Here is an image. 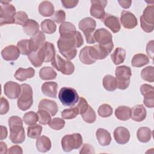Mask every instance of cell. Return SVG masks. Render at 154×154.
Here are the masks:
<instances>
[{
  "label": "cell",
  "instance_id": "cell-30",
  "mask_svg": "<svg viewBox=\"0 0 154 154\" xmlns=\"http://www.w3.org/2000/svg\"><path fill=\"white\" fill-rule=\"evenodd\" d=\"M115 116L120 120H128L131 118V108L126 106H119L115 110Z\"/></svg>",
  "mask_w": 154,
  "mask_h": 154
},
{
  "label": "cell",
  "instance_id": "cell-45",
  "mask_svg": "<svg viewBox=\"0 0 154 154\" xmlns=\"http://www.w3.org/2000/svg\"><path fill=\"white\" fill-rule=\"evenodd\" d=\"M38 115L33 111H29L25 113L23 117V121L26 125H32L36 124L38 122Z\"/></svg>",
  "mask_w": 154,
  "mask_h": 154
},
{
  "label": "cell",
  "instance_id": "cell-58",
  "mask_svg": "<svg viewBox=\"0 0 154 154\" xmlns=\"http://www.w3.org/2000/svg\"><path fill=\"white\" fill-rule=\"evenodd\" d=\"M8 153H18L22 154L23 153L22 149L20 146L18 145H15L11 146L8 150Z\"/></svg>",
  "mask_w": 154,
  "mask_h": 154
},
{
  "label": "cell",
  "instance_id": "cell-33",
  "mask_svg": "<svg viewBox=\"0 0 154 154\" xmlns=\"http://www.w3.org/2000/svg\"><path fill=\"white\" fill-rule=\"evenodd\" d=\"M126 57V51L122 48H117L111 54V58L116 65L123 63Z\"/></svg>",
  "mask_w": 154,
  "mask_h": 154
},
{
  "label": "cell",
  "instance_id": "cell-29",
  "mask_svg": "<svg viewBox=\"0 0 154 154\" xmlns=\"http://www.w3.org/2000/svg\"><path fill=\"white\" fill-rule=\"evenodd\" d=\"M39 13L45 17L52 16L54 13V6L49 1H43L38 5Z\"/></svg>",
  "mask_w": 154,
  "mask_h": 154
},
{
  "label": "cell",
  "instance_id": "cell-5",
  "mask_svg": "<svg viewBox=\"0 0 154 154\" xmlns=\"http://www.w3.org/2000/svg\"><path fill=\"white\" fill-rule=\"evenodd\" d=\"M61 147L66 152L79 149L82 144V137L79 133L67 134L61 139Z\"/></svg>",
  "mask_w": 154,
  "mask_h": 154
},
{
  "label": "cell",
  "instance_id": "cell-6",
  "mask_svg": "<svg viewBox=\"0 0 154 154\" xmlns=\"http://www.w3.org/2000/svg\"><path fill=\"white\" fill-rule=\"evenodd\" d=\"M115 75L117 82V88L126 89L130 84V78L132 75L131 69L126 66H118L116 69Z\"/></svg>",
  "mask_w": 154,
  "mask_h": 154
},
{
  "label": "cell",
  "instance_id": "cell-53",
  "mask_svg": "<svg viewBox=\"0 0 154 154\" xmlns=\"http://www.w3.org/2000/svg\"><path fill=\"white\" fill-rule=\"evenodd\" d=\"M140 23L142 29L146 32H151L153 31V24H150L145 22L141 16H140Z\"/></svg>",
  "mask_w": 154,
  "mask_h": 154
},
{
  "label": "cell",
  "instance_id": "cell-21",
  "mask_svg": "<svg viewBox=\"0 0 154 154\" xmlns=\"http://www.w3.org/2000/svg\"><path fill=\"white\" fill-rule=\"evenodd\" d=\"M58 87V84L55 82H46L42 85V91L46 96L57 98Z\"/></svg>",
  "mask_w": 154,
  "mask_h": 154
},
{
  "label": "cell",
  "instance_id": "cell-56",
  "mask_svg": "<svg viewBox=\"0 0 154 154\" xmlns=\"http://www.w3.org/2000/svg\"><path fill=\"white\" fill-rule=\"evenodd\" d=\"M75 38L76 41V48H80L84 44V40L82 36L79 31H76L75 33Z\"/></svg>",
  "mask_w": 154,
  "mask_h": 154
},
{
  "label": "cell",
  "instance_id": "cell-9",
  "mask_svg": "<svg viewBox=\"0 0 154 154\" xmlns=\"http://www.w3.org/2000/svg\"><path fill=\"white\" fill-rule=\"evenodd\" d=\"M51 65L54 69L64 75H70L75 71L74 64L70 60L62 58L59 55H55L51 61Z\"/></svg>",
  "mask_w": 154,
  "mask_h": 154
},
{
  "label": "cell",
  "instance_id": "cell-24",
  "mask_svg": "<svg viewBox=\"0 0 154 154\" xmlns=\"http://www.w3.org/2000/svg\"><path fill=\"white\" fill-rule=\"evenodd\" d=\"M35 75V70L32 67L23 69L19 68L14 73L15 78L19 81H24L28 78H31Z\"/></svg>",
  "mask_w": 154,
  "mask_h": 154
},
{
  "label": "cell",
  "instance_id": "cell-12",
  "mask_svg": "<svg viewBox=\"0 0 154 154\" xmlns=\"http://www.w3.org/2000/svg\"><path fill=\"white\" fill-rule=\"evenodd\" d=\"M141 93L144 96L143 103L147 108L154 107V88L153 86L144 84L140 87Z\"/></svg>",
  "mask_w": 154,
  "mask_h": 154
},
{
  "label": "cell",
  "instance_id": "cell-19",
  "mask_svg": "<svg viewBox=\"0 0 154 154\" xmlns=\"http://www.w3.org/2000/svg\"><path fill=\"white\" fill-rule=\"evenodd\" d=\"M38 109H43L48 111L51 116H54L58 110L57 103L52 100L43 99L40 100L38 105Z\"/></svg>",
  "mask_w": 154,
  "mask_h": 154
},
{
  "label": "cell",
  "instance_id": "cell-1",
  "mask_svg": "<svg viewBox=\"0 0 154 154\" xmlns=\"http://www.w3.org/2000/svg\"><path fill=\"white\" fill-rule=\"evenodd\" d=\"M8 126L10 134V139L14 144L22 143L25 140L23 120L20 117L13 116L8 119Z\"/></svg>",
  "mask_w": 154,
  "mask_h": 154
},
{
  "label": "cell",
  "instance_id": "cell-44",
  "mask_svg": "<svg viewBox=\"0 0 154 154\" xmlns=\"http://www.w3.org/2000/svg\"><path fill=\"white\" fill-rule=\"evenodd\" d=\"M38 115V122L43 125H46L49 123L51 120V114L46 111L43 109H38L37 112Z\"/></svg>",
  "mask_w": 154,
  "mask_h": 154
},
{
  "label": "cell",
  "instance_id": "cell-15",
  "mask_svg": "<svg viewBox=\"0 0 154 154\" xmlns=\"http://www.w3.org/2000/svg\"><path fill=\"white\" fill-rule=\"evenodd\" d=\"M120 22L124 28L129 29L134 28L138 24L135 16L132 13L126 10L122 11Z\"/></svg>",
  "mask_w": 154,
  "mask_h": 154
},
{
  "label": "cell",
  "instance_id": "cell-54",
  "mask_svg": "<svg viewBox=\"0 0 154 154\" xmlns=\"http://www.w3.org/2000/svg\"><path fill=\"white\" fill-rule=\"evenodd\" d=\"M94 150L92 146L89 144H84L82 148L79 151L80 154H87V153H94Z\"/></svg>",
  "mask_w": 154,
  "mask_h": 154
},
{
  "label": "cell",
  "instance_id": "cell-16",
  "mask_svg": "<svg viewBox=\"0 0 154 154\" xmlns=\"http://www.w3.org/2000/svg\"><path fill=\"white\" fill-rule=\"evenodd\" d=\"M104 25L108 27L113 33L118 32L121 29V25L117 17L112 14L106 13L102 19Z\"/></svg>",
  "mask_w": 154,
  "mask_h": 154
},
{
  "label": "cell",
  "instance_id": "cell-38",
  "mask_svg": "<svg viewBox=\"0 0 154 154\" xmlns=\"http://www.w3.org/2000/svg\"><path fill=\"white\" fill-rule=\"evenodd\" d=\"M89 46H85L81 51L79 55V58L81 62L85 64H91L96 62L95 60L91 58L88 52Z\"/></svg>",
  "mask_w": 154,
  "mask_h": 154
},
{
  "label": "cell",
  "instance_id": "cell-50",
  "mask_svg": "<svg viewBox=\"0 0 154 154\" xmlns=\"http://www.w3.org/2000/svg\"><path fill=\"white\" fill-rule=\"evenodd\" d=\"M51 19L57 23H63L66 20V13L62 10L56 11L52 16Z\"/></svg>",
  "mask_w": 154,
  "mask_h": 154
},
{
  "label": "cell",
  "instance_id": "cell-34",
  "mask_svg": "<svg viewBox=\"0 0 154 154\" xmlns=\"http://www.w3.org/2000/svg\"><path fill=\"white\" fill-rule=\"evenodd\" d=\"M39 76L42 79L45 81L54 79L57 77V72L52 67L45 66L40 70Z\"/></svg>",
  "mask_w": 154,
  "mask_h": 154
},
{
  "label": "cell",
  "instance_id": "cell-57",
  "mask_svg": "<svg viewBox=\"0 0 154 154\" xmlns=\"http://www.w3.org/2000/svg\"><path fill=\"white\" fill-rule=\"evenodd\" d=\"M153 43H154L153 40H151L147 43V46H146V52L147 55L150 57V58H151L152 59H153V50H154Z\"/></svg>",
  "mask_w": 154,
  "mask_h": 154
},
{
  "label": "cell",
  "instance_id": "cell-41",
  "mask_svg": "<svg viewBox=\"0 0 154 154\" xmlns=\"http://www.w3.org/2000/svg\"><path fill=\"white\" fill-rule=\"evenodd\" d=\"M17 47L20 51V54L22 55H28L30 53L32 52L29 40L25 39L19 41L17 43Z\"/></svg>",
  "mask_w": 154,
  "mask_h": 154
},
{
  "label": "cell",
  "instance_id": "cell-55",
  "mask_svg": "<svg viewBox=\"0 0 154 154\" xmlns=\"http://www.w3.org/2000/svg\"><path fill=\"white\" fill-rule=\"evenodd\" d=\"M61 2L63 6L66 8H72L77 5L78 4V1H72V0H62Z\"/></svg>",
  "mask_w": 154,
  "mask_h": 154
},
{
  "label": "cell",
  "instance_id": "cell-28",
  "mask_svg": "<svg viewBox=\"0 0 154 154\" xmlns=\"http://www.w3.org/2000/svg\"><path fill=\"white\" fill-rule=\"evenodd\" d=\"M36 147L40 152H46L51 148V141L49 137L45 135L39 136L37 138Z\"/></svg>",
  "mask_w": 154,
  "mask_h": 154
},
{
  "label": "cell",
  "instance_id": "cell-20",
  "mask_svg": "<svg viewBox=\"0 0 154 154\" xmlns=\"http://www.w3.org/2000/svg\"><path fill=\"white\" fill-rule=\"evenodd\" d=\"M46 37L43 31H39L35 35L31 37L29 39V43L32 52L38 50L46 42Z\"/></svg>",
  "mask_w": 154,
  "mask_h": 154
},
{
  "label": "cell",
  "instance_id": "cell-22",
  "mask_svg": "<svg viewBox=\"0 0 154 154\" xmlns=\"http://www.w3.org/2000/svg\"><path fill=\"white\" fill-rule=\"evenodd\" d=\"M146 109L143 105H137L131 108V118L135 122L143 121L146 117Z\"/></svg>",
  "mask_w": 154,
  "mask_h": 154
},
{
  "label": "cell",
  "instance_id": "cell-8",
  "mask_svg": "<svg viewBox=\"0 0 154 154\" xmlns=\"http://www.w3.org/2000/svg\"><path fill=\"white\" fill-rule=\"evenodd\" d=\"M113 48V42L106 45L97 44L92 46H89L88 52L90 57L94 60H103L111 53Z\"/></svg>",
  "mask_w": 154,
  "mask_h": 154
},
{
  "label": "cell",
  "instance_id": "cell-37",
  "mask_svg": "<svg viewBox=\"0 0 154 154\" xmlns=\"http://www.w3.org/2000/svg\"><path fill=\"white\" fill-rule=\"evenodd\" d=\"M41 28L43 32L52 34L56 31L57 26L55 22L51 19H45L41 22Z\"/></svg>",
  "mask_w": 154,
  "mask_h": 154
},
{
  "label": "cell",
  "instance_id": "cell-32",
  "mask_svg": "<svg viewBox=\"0 0 154 154\" xmlns=\"http://www.w3.org/2000/svg\"><path fill=\"white\" fill-rule=\"evenodd\" d=\"M152 131L148 127H141L138 128L137 132L138 140L141 143H147L152 137Z\"/></svg>",
  "mask_w": 154,
  "mask_h": 154
},
{
  "label": "cell",
  "instance_id": "cell-61",
  "mask_svg": "<svg viewBox=\"0 0 154 154\" xmlns=\"http://www.w3.org/2000/svg\"><path fill=\"white\" fill-rule=\"evenodd\" d=\"M0 149H1V153H7V147L5 143L1 141L0 143Z\"/></svg>",
  "mask_w": 154,
  "mask_h": 154
},
{
  "label": "cell",
  "instance_id": "cell-10",
  "mask_svg": "<svg viewBox=\"0 0 154 154\" xmlns=\"http://www.w3.org/2000/svg\"><path fill=\"white\" fill-rule=\"evenodd\" d=\"M75 33L60 37L57 41V46L61 55L76 49Z\"/></svg>",
  "mask_w": 154,
  "mask_h": 154
},
{
  "label": "cell",
  "instance_id": "cell-13",
  "mask_svg": "<svg viewBox=\"0 0 154 154\" xmlns=\"http://www.w3.org/2000/svg\"><path fill=\"white\" fill-rule=\"evenodd\" d=\"M94 38L95 42L99 45H106L112 42V35L106 29L99 28L94 32Z\"/></svg>",
  "mask_w": 154,
  "mask_h": 154
},
{
  "label": "cell",
  "instance_id": "cell-31",
  "mask_svg": "<svg viewBox=\"0 0 154 154\" xmlns=\"http://www.w3.org/2000/svg\"><path fill=\"white\" fill-rule=\"evenodd\" d=\"M103 88L109 91H113L117 88V82L115 77L110 75H105L102 81Z\"/></svg>",
  "mask_w": 154,
  "mask_h": 154
},
{
  "label": "cell",
  "instance_id": "cell-46",
  "mask_svg": "<svg viewBox=\"0 0 154 154\" xmlns=\"http://www.w3.org/2000/svg\"><path fill=\"white\" fill-rule=\"evenodd\" d=\"M61 117L64 119H72L79 114V109L77 106L65 109L61 112Z\"/></svg>",
  "mask_w": 154,
  "mask_h": 154
},
{
  "label": "cell",
  "instance_id": "cell-35",
  "mask_svg": "<svg viewBox=\"0 0 154 154\" xmlns=\"http://www.w3.org/2000/svg\"><path fill=\"white\" fill-rule=\"evenodd\" d=\"M149 62V58L147 55L143 54H137L134 55L131 64L133 67H141L146 64Z\"/></svg>",
  "mask_w": 154,
  "mask_h": 154
},
{
  "label": "cell",
  "instance_id": "cell-14",
  "mask_svg": "<svg viewBox=\"0 0 154 154\" xmlns=\"http://www.w3.org/2000/svg\"><path fill=\"white\" fill-rule=\"evenodd\" d=\"M4 94L9 99H15L19 97L21 92V86L13 81L7 82L4 87Z\"/></svg>",
  "mask_w": 154,
  "mask_h": 154
},
{
  "label": "cell",
  "instance_id": "cell-27",
  "mask_svg": "<svg viewBox=\"0 0 154 154\" xmlns=\"http://www.w3.org/2000/svg\"><path fill=\"white\" fill-rule=\"evenodd\" d=\"M45 56V62H51L55 57V49L54 45L48 42H46L41 47Z\"/></svg>",
  "mask_w": 154,
  "mask_h": 154
},
{
  "label": "cell",
  "instance_id": "cell-11",
  "mask_svg": "<svg viewBox=\"0 0 154 154\" xmlns=\"http://www.w3.org/2000/svg\"><path fill=\"white\" fill-rule=\"evenodd\" d=\"M90 2L91 4L90 10V14L96 19L102 20L106 14L104 8L106 5L107 1L91 0Z\"/></svg>",
  "mask_w": 154,
  "mask_h": 154
},
{
  "label": "cell",
  "instance_id": "cell-48",
  "mask_svg": "<svg viewBox=\"0 0 154 154\" xmlns=\"http://www.w3.org/2000/svg\"><path fill=\"white\" fill-rule=\"evenodd\" d=\"M48 125L51 128L54 130L59 131L64 127L65 121L63 119L56 117L52 119Z\"/></svg>",
  "mask_w": 154,
  "mask_h": 154
},
{
  "label": "cell",
  "instance_id": "cell-60",
  "mask_svg": "<svg viewBox=\"0 0 154 154\" xmlns=\"http://www.w3.org/2000/svg\"><path fill=\"white\" fill-rule=\"evenodd\" d=\"M7 134H8V131H7V128L3 126H1V137H0L1 140H2L6 138L7 137Z\"/></svg>",
  "mask_w": 154,
  "mask_h": 154
},
{
  "label": "cell",
  "instance_id": "cell-47",
  "mask_svg": "<svg viewBox=\"0 0 154 154\" xmlns=\"http://www.w3.org/2000/svg\"><path fill=\"white\" fill-rule=\"evenodd\" d=\"M112 108L108 104L103 103L98 108V114L102 117H108L112 114Z\"/></svg>",
  "mask_w": 154,
  "mask_h": 154
},
{
  "label": "cell",
  "instance_id": "cell-2",
  "mask_svg": "<svg viewBox=\"0 0 154 154\" xmlns=\"http://www.w3.org/2000/svg\"><path fill=\"white\" fill-rule=\"evenodd\" d=\"M20 86L21 92L17 101V107L22 111H26L33 103L32 89L27 84H22Z\"/></svg>",
  "mask_w": 154,
  "mask_h": 154
},
{
  "label": "cell",
  "instance_id": "cell-25",
  "mask_svg": "<svg viewBox=\"0 0 154 154\" xmlns=\"http://www.w3.org/2000/svg\"><path fill=\"white\" fill-rule=\"evenodd\" d=\"M96 135L99 143L101 146H106L111 143V137L107 130L103 128H99L96 131Z\"/></svg>",
  "mask_w": 154,
  "mask_h": 154
},
{
  "label": "cell",
  "instance_id": "cell-52",
  "mask_svg": "<svg viewBox=\"0 0 154 154\" xmlns=\"http://www.w3.org/2000/svg\"><path fill=\"white\" fill-rule=\"evenodd\" d=\"M10 109V105L8 100L4 98V97H2L1 98V109H0V114L4 115L8 112Z\"/></svg>",
  "mask_w": 154,
  "mask_h": 154
},
{
  "label": "cell",
  "instance_id": "cell-23",
  "mask_svg": "<svg viewBox=\"0 0 154 154\" xmlns=\"http://www.w3.org/2000/svg\"><path fill=\"white\" fill-rule=\"evenodd\" d=\"M28 58L31 64L35 67L41 66L45 62V56L43 50L40 48L38 50L32 52L28 55Z\"/></svg>",
  "mask_w": 154,
  "mask_h": 154
},
{
  "label": "cell",
  "instance_id": "cell-42",
  "mask_svg": "<svg viewBox=\"0 0 154 154\" xmlns=\"http://www.w3.org/2000/svg\"><path fill=\"white\" fill-rule=\"evenodd\" d=\"M154 68L152 66L144 67L141 72V78L147 82H153L154 81Z\"/></svg>",
  "mask_w": 154,
  "mask_h": 154
},
{
  "label": "cell",
  "instance_id": "cell-39",
  "mask_svg": "<svg viewBox=\"0 0 154 154\" xmlns=\"http://www.w3.org/2000/svg\"><path fill=\"white\" fill-rule=\"evenodd\" d=\"M143 20L147 23L153 24L154 23V5H148L143 11L141 16Z\"/></svg>",
  "mask_w": 154,
  "mask_h": 154
},
{
  "label": "cell",
  "instance_id": "cell-26",
  "mask_svg": "<svg viewBox=\"0 0 154 154\" xmlns=\"http://www.w3.org/2000/svg\"><path fill=\"white\" fill-rule=\"evenodd\" d=\"M23 31L29 36H34L39 31V25L33 19H28L22 26Z\"/></svg>",
  "mask_w": 154,
  "mask_h": 154
},
{
  "label": "cell",
  "instance_id": "cell-51",
  "mask_svg": "<svg viewBox=\"0 0 154 154\" xmlns=\"http://www.w3.org/2000/svg\"><path fill=\"white\" fill-rule=\"evenodd\" d=\"M78 104L77 105V107L79 109V114L82 115L84 114L88 109L89 105L87 100L84 97H80L78 100Z\"/></svg>",
  "mask_w": 154,
  "mask_h": 154
},
{
  "label": "cell",
  "instance_id": "cell-4",
  "mask_svg": "<svg viewBox=\"0 0 154 154\" xmlns=\"http://www.w3.org/2000/svg\"><path fill=\"white\" fill-rule=\"evenodd\" d=\"M10 1H1L0 10V25L2 26L6 24L15 23L14 16L16 8L14 6L10 4Z\"/></svg>",
  "mask_w": 154,
  "mask_h": 154
},
{
  "label": "cell",
  "instance_id": "cell-18",
  "mask_svg": "<svg viewBox=\"0 0 154 154\" xmlns=\"http://www.w3.org/2000/svg\"><path fill=\"white\" fill-rule=\"evenodd\" d=\"M20 51L14 45H9L5 47L1 51V55L6 61L16 60L20 56Z\"/></svg>",
  "mask_w": 154,
  "mask_h": 154
},
{
  "label": "cell",
  "instance_id": "cell-43",
  "mask_svg": "<svg viewBox=\"0 0 154 154\" xmlns=\"http://www.w3.org/2000/svg\"><path fill=\"white\" fill-rule=\"evenodd\" d=\"M83 120L88 123H93L96 120V115L93 108L89 105L87 110L81 115Z\"/></svg>",
  "mask_w": 154,
  "mask_h": 154
},
{
  "label": "cell",
  "instance_id": "cell-17",
  "mask_svg": "<svg viewBox=\"0 0 154 154\" xmlns=\"http://www.w3.org/2000/svg\"><path fill=\"white\" fill-rule=\"evenodd\" d=\"M115 141L120 144H126L130 139V133L128 129L123 126L116 128L113 132Z\"/></svg>",
  "mask_w": 154,
  "mask_h": 154
},
{
  "label": "cell",
  "instance_id": "cell-40",
  "mask_svg": "<svg viewBox=\"0 0 154 154\" xmlns=\"http://www.w3.org/2000/svg\"><path fill=\"white\" fill-rule=\"evenodd\" d=\"M42 132V126L38 124L30 125L27 128V135L31 138H37L40 136Z\"/></svg>",
  "mask_w": 154,
  "mask_h": 154
},
{
  "label": "cell",
  "instance_id": "cell-59",
  "mask_svg": "<svg viewBox=\"0 0 154 154\" xmlns=\"http://www.w3.org/2000/svg\"><path fill=\"white\" fill-rule=\"evenodd\" d=\"M118 2L122 7L125 9L129 8L131 7L132 4L131 1H125V0H120V1L119 0Z\"/></svg>",
  "mask_w": 154,
  "mask_h": 154
},
{
  "label": "cell",
  "instance_id": "cell-36",
  "mask_svg": "<svg viewBox=\"0 0 154 154\" xmlns=\"http://www.w3.org/2000/svg\"><path fill=\"white\" fill-rule=\"evenodd\" d=\"M76 31V30L75 26L73 23L69 22H64L61 23L59 26V32L60 36L73 34Z\"/></svg>",
  "mask_w": 154,
  "mask_h": 154
},
{
  "label": "cell",
  "instance_id": "cell-3",
  "mask_svg": "<svg viewBox=\"0 0 154 154\" xmlns=\"http://www.w3.org/2000/svg\"><path fill=\"white\" fill-rule=\"evenodd\" d=\"M79 28L83 32L86 42L88 44L94 43L95 40L94 38V32L96 26V23L94 19L91 17H85L78 24Z\"/></svg>",
  "mask_w": 154,
  "mask_h": 154
},
{
  "label": "cell",
  "instance_id": "cell-49",
  "mask_svg": "<svg viewBox=\"0 0 154 154\" xmlns=\"http://www.w3.org/2000/svg\"><path fill=\"white\" fill-rule=\"evenodd\" d=\"M14 19L16 24L23 26L28 20V17L26 12L23 11H19L16 13Z\"/></svg>",
  "mask_w": 154,
  "mask_h": 154
},
{
  "label": "cell",
  "instance_id": "cell-7",
  "mask_svg": "<svg viewBox=\"0 0 154 154\" xmlns=\"http://www.w3.org/2000/svg\"><path fill=\"white\" fill-rule=\"evenodd\" d=\"M58 98L61 103L66 106H74L79 100L77 91L71 87H63L58 93Z\"/></svg>",
  "mask_w": 154,
  "mask_h": 154
}]
</instances>
